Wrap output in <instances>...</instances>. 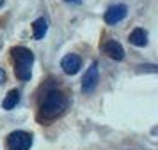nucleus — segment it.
<instances>
[{
	"mask_svg": "<svg viewBox=\"0 0 158 150\" xmlns=\"http://www.w3.org/2000/svg\"><path fill=\"white\" fill-rule=\"evenodd\" d=\"M66 2H69V4H75V6H80V4H82V0H66Z\"/></svg>",
	"mask_w": 158,
	"mask_h": 150,
	"instance_id": "12",
	"label": "nucleus"
},
{
	"mask_svg": "<svg viewBox=\"0 0 158 150\" xmlns=\"http://www.w3.org/2000/svg\"><path fill=\"white\" fill-rule=\"evenodd\" d=\"M60 67H62V71H64L66 74L73 76V74H77V72L82 69V58H80L77 53H68V55L60 60Z\"/></svg>",
	"mask_w": 158,
	"mask_h": 150,
	"instance_id": "6",
	"label": "nucleus"
},
{
	"mask_svg": "<svg viewBox=\"0 0 158 150\" xmlns=\"http://www.w3.org/2000/svg\"><path fill=\"white\" fill-rule=\"evenodd\" d=\"M98 81H100V71H98V64L93 62L91 67L87 69V72L82 78V92L84 94H93L98 87Z\"/></svg>",
	"mask_w": 158,
	"mask_h": 150,
	"instance_id": "4",
	"label": "nucleus"
},
{
	"mask_svg": "<svg viewBox=\"0 0 158 150\" xmlns=\"http://www.w3.org/2000/svg\"><path fill=\"white\" fill-rule=\"evenodd\" d=\"M68 108V95L60 90H50L39 104V118L53 120L66 111Z\"/></svg>",
	"mask_w": 158,
	"mask_h": 150,
	"instance_id": "1",
	"label": "nucleus"
},
{
	"mask_svg": "<svg viewBox=\"0 0 158 150\" xmlns=\"http://www.w3.org/2000/svg\"><path fill=\"white\" fill-rule=\"evenodd\" d=\"M128 41L133 44V46L142 48V46H146V44H148V32H146L144 29H133L131 32H130Z\"/></svg>",
	"mask_w": 158,
	"mask_h": 150,
	"instance_id": "8",
	"label": "nucleus"
},
{
	"mask_svg": "<svg viewBox=\"0 0 158 150\" xmlns=\"http://www.w3.org/2000/svg\"><path fill=\"white\" fill-rule=\"evenodd\" d=\"M48 30V21L44 18H37L32 21V34H34V39L36 41H41Z\"/></svg>",
	"mask_w": 158,
	"mask_h": 150,
	"instance_id": "9",
	"label": "nucleus"
},
{
	"mask_svg": "<svg viewBox=\"0 0 158 150\" xmlns=\"http://www.w3.org/2000/svg\"><path fill=\"white\" fill-rule=\"evenodd\" d=\"M2 6H4V0H0V7H2Z\"/></svg>",
	"mask_w": 158,
	"mask_h": 150,
	"instance_id": "13",
	"label": "nucleus"
},
{
	"mask_svg": "<svg viewBox=\"0 0 158 150\" xmlns=\"http://www.w3.org/2000/svg\"><path fill=\"white\" fill-rule=\"evenodd\" d=\"M32 147V134L27 131H13L7 136V150H29Z\"/></svg>",
	"mask_w": 158,
	"mask_h": 150,
	"instance_id": "3",
	"label": "nucleus"
},
{
	"mask_svg": "<svg viewBox=\"0 0 158 150\" xmlns=\"http://www.w3.org/2000/svg\"><path fill=\"white\" fill-rule=\"evenodd\" d=\"M4 81H6V71H4V69L0 67V85H2Z\"/></svg>",
	"mask_w": 158,
	"mask_h": 150,
	"instance_id": "11",
	"label": "nucleus"
},
{
	"mask_svg": "<svg viewBox=\"0 0 158 150\" xmlns=\"http://www.w3.org/2000/svg\"><path fill=\"white\" fill-rule=\"evenodd\" d=\"M18 102H20V92H18L16 88H13V90H9V94L6 95V99L2 101V108L9 111V110L16 108Z\"/></svg>",
	"mask_w": 158,
	"mask_h": 150,
	"instance_id": "10",
	"label": "nucleus"
},
{
	"mask_svg": "<svg viewBox=\"0 0 158 150\" xmlns=\"http://www.w3.org/2000/svg\"><path fill=\"white\" fill-rule=\"evenodd\" d=\"M103 51H105L112 60H117V62H121L123 58H124V50H123V46L117 43V41H114V39H110V41H107V43L103 44Z\"/></svg>",
	"mask_w": 158,
	"mask_h": 150,
	"instance_id": "7",
	"label": "nucleus"
},
{
	"mask_svg": "<svg viewBox=\"0 0 158 150\" xmlns=\"http://www.w3.org/2000/svg\"><path fill=\"white\" fill-rule=\"evenodd\" d=\"M128 14V7L124 6V4H115L112 7H108L105 11V23L107 25H117L119 21H123L124 18Z\"/></svg>",
	"mask_w": 158,
	"mask_h": 150,
	"instance_id": "5",
	"label": "nucleus"
},
{
	"mask_svg": "<svg viewBox=\"0 0 158 150\" xmlns=\"http://www.w3.org/2000/svg\"><path fill=\"white\" fill-rule=\"evenodd\" d=\"M11 55L15 60V74L22 81H29L32 76V64H34V53L25 46L11 48Z\"/></svg>",
	"mask_w": 158,
	"mask_h": 150,
	"instance_id": "2",
	"label": "nucleus"
}]
</instances>
